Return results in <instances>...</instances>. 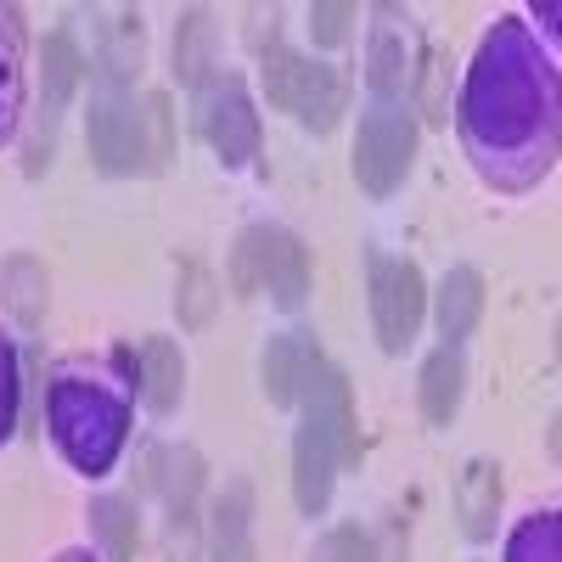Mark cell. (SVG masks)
<instances>
[{
	"instance_id": "6da1fadb",
	"label": "cell",
	"mask_w": 562,
	"mask_h": 562,
	"mask_svg": "<svg viewBox=\"0 0 562 562\" xmlns=\"http://www.w3.org/2000/svg\"><path fill=\"white\" fill-rule=\"evenodd\" d=\"M461 140L473 169L524 192L557 158V68L551 52L529 34V23L501 18L461 85Z\"/></svg>"
},
{
	"instance_id": "7a4b0ae2",
	"label": "cell",
	"mask_w": 562,
	"mask_h": 562,
	"mask_svg": "<svg viewBox=\"0 0 562 562\" xmlns=\"http://www.w3.org/2000/svg\"><path fill=\"white\" fill-rule=\"evenodd\" d=\"M45 422H52V439L74 473L102 479L130 434V389L102 378V371L63 366L52 383V400H45Z\"/></svg>"
},
{
	"instance_id": "3957f363",
	"label": "cell",
	"mask_w": 562,
	"mask_h": 562,
	"mask_svg": "<svg viewBox=\"0 0 562 562\" xmlns=\"http://www.w3.org/2000/svg\"><path fill=\"white\" fill-rule=\"evenodd\" d=\"M355 456H360V439H355L349 378L338 366H315L304 378V422H299V445H293V490H299V506L310 518L326 512L338 467Z\"/></svg>"
},
{
	"instance_id": "277c9868",
	"label": "cell",
	"mask_w": 562,
	"mask_h": 562,
	"mask_svg": "<svg viewBox=\"0 0 562 562\" xmlns=\"http://www.w3.org/2000/svg\"><path fill=\"white\" fill-rule=\"evenodd\" d=\"M259 63H265V90H270V102L281 113H293L304 130H333L344 102H349V85L338 68H326V63H310L299 52H288L276 34L259 45Z\"/></svg>"
},
{
	"instance_id": "5b68a950",
	"label": "cell",
	"mask_w": 562,
	"mask_h": 562,
	"mask_svg": "<svg viewBox=\"0 0 562 562\" xmlns=\"http://www.w3.org/2000/svg\"><path fill=\"white\" fill-rule=\"evenodd\" d=\"M231 288L243 299L270 293L281 310H299L310 293V248L281 225H254L243 231L237 254H231Z\"/></svg>"
},
{
	"instance_id": "8992f818",
	"label": "cell",
	"mask_w": 562,
	"mask_h": 562,
	"mask_svg": "<svg viewBox=\"0 0 562 562\" xmlns=\"http://www.w3.org/2000/svg\"><path fill=\"white\" fill-rule=\"evenodd\" d=\"M411 153H416L411 113L394 108V102H378L360 119V135H355V180H360V192L389 198L394 186L405 180V169H411Z\"/></svg>"
},
{
	"instance_id": "52a82bcc",
	"label": "cell",
	"mask_w": 562,
	"mask_h": 562,
	"mask_svg": "<svg viewBox=\"0 0 562 562\" xmlns=\"http://www.w3.org/2000/svg\"><path fill=\"white\" fill-rule=\"evenodd\" d=\"M198 124L209 135V147L220 153L225 169H243L254 153H259V113L248 102V90L237 74H209L198 85Z\"/></svg>"
},
{
	"instance_id": "ba28073f",
	"label": "cell",
	"mask_w": 562,
	"mask_h": 562,
	"mask_svg": "<svg viewBox=\"0 0 562 562\" xmlns=\"http://www.w3.org/2000/svg\"><path fill=\"white\" fill-rule=\"evenodd\" d=\"M90 153L108 175H130V169H147L140 158V113L135 97L124 90V79L102 74L97 97H90Z\"/></svg>"
},
{
	"instance_id": "9c48e42d",
	"label": "cell",
	"mask_w": 562,
	"mask_h": 562,
	"mask_svg": "<svg viewBox=\"0 0 562 562\" xmlns=\"http://www.w3.org/2000/svg\"><path fill=\"white\" fill-rule=\"evenodd\" d=\"M422 270L411 259H371V321H378L383 349H405L422 326Z\"/></svg>"
},
{
	"instance_id": "30bf717a",
	"label": "cell",
	"mask_w": 562,
	"mask_h": 562,
	"mask_svg": "<svg viewBox=\"0 0 562 562\" xmlns=\"http://www.w3.org/2000/svg\"><path fill=\"white\" fill-rule=\"evenodd\" d=\"M383 23L371 29V57H366V79L378 97H394V90H405L416 79V29L411 18L400 23V7H383L378 12Z\"/></svg>"
},
{
	"instance_id": "8fae6325",
	"label": "cell",
	"mask_w": 562,
	"mask_h": 562,
	"mask_svg": "<svg viewBox=\"0 0 562 562\" xmlns=\"http://www.w3.org/2000/svg\"><path fill=\"white\" fill-rule=\"evenodd\" d=\"M209 562H259V557H254V484H248V479L225 484V495L214 501Z\"/></svg>"
},
{
	"instance_id": "7c38bea8",
	"label": "cell",
	"mask_w": 562,
	"mask_h": 562,
	"mask_svg": "<svg viewBox=\"0 0 562 562\" xmlns=\"http://www.w3.org/2000/svg\"><path fill=\"white\" fill-rule=\"evenodd\" d=\"M315 366H321V355H315V338L310 333L270 338V349H265V394H270V405H293Z\"/></svg>"
},
{
	"instance_id": "4fadbf2b",
	"label": "cell",
	"mask_w": 562,
	"mask_h": 562,
	"mask_svg": "<svg viewBox=\"0 0 562 562\" xmlns=\"http://www.w3.org/2000/svg\"><path fill=\"white\" fill-rule=\"evenodd\" d=\"M456 512H461V529L473 540L495 535V512H501V473H495V461H467V473L456 484Z\"/></svg>"
},
{
	"instance_id": "5bb4252c",
	"label": "cell",
	"mask_w": 562,
	"mask_h": 562,
	"mask_svg": "<svg viewBox=\"0 0 562 562\" xmlns=\"http://www.w3.org/2000/svg\"><path fill=\"white\" fill-rule=\"evenodd\" d=\"M479 315H484V276L473 265H456L439 288V333L456 344L479 326Z\"/></svg>"
},
{
	"instance_id": "9a60e30c",
	"label": "cell",
	"mask_w": 562,
	"mask_h": 562,
	"mask_svg": "<svg viewBox=\"0 0 562 562\" xmlns=\"http://www.w3.org/2000/svg\"><path fill=\"white\" fill-rule=\"evenodd\" d=\"M23 119V29L18 12H0V147L18 135Z\"/></svg>"
},
{
	"instance_id": "2e32d148",
	"label": "cell",
	"mask_w": 562,
	"mask_h": 562,
	"mask_svg": "<svg viewBox=\"0 0 562 562\" xmlns=\"http://www.w3.org/2000/svg\"><path fill=\"white\" fill-rule=\"evenodd\" d=\"M186 389V360L169 338H147L140 344V400L153 411H175Z\"/></svg>"
},
{
	"instance_id": "e0dca14e",
	"label": "cell",
	"mask_w": 562,
	"mask_h": 562,
	"mask_svg": "<svg viewBox=\"0 0 562 562\" xmlns=\"http://www.w3.org/2000/svg\"><path fill=\"white\" fill-rule=\"evenodd\" d=\"M461 389H467V360L456 355V344L434 349L428 366H422V416H428V422H450L456 405H461Z\"/></svg>"
},
{
	"instance_id": "ac0fdd59",
	"label": "cell",
	"mask_w": 562,
	"mask_h": 562,
	"mask_svg": "<svg viewBox=\"0 0 562 562\" xmlns=\"http://www.w3.org/2000/svg\"><path fill=\"white\" fill-rule=\"evenodd\" d=\"M214 45H220V23L209 7H192L175 29V74L186 85H203L209 68H214Z\"/></svg>"
},
{
	"instance_id": "d6986e66",
	"label": "cell",
	"mask_w": 562,
	"mask_h": 562,
	"mask_svg": "<svg viewBox=\"0 0 562 562\" xmlns=\"http://www.w3.org/2000/svg\"><path fill=\"white\" fill-rule=\"evenodd\" d=\"M0 293H7V310H12L23 326H40V315H45V293H52V276H45L40 259L18 254V259L0 265Z\"/></svg>"
},
{
	"instance_id": "ffe728a7",
	"label": "cell",
	"mask_w": 562,
	"mask_h": 562,
	"mask_svg": "<svg viewBox=\"0 0 562 562\" xmlns=\"http://www.w3.org/2000/svg\"><path fill=\"white\" fill-rule=\"evenodd\" d=\"M158 490H164V501H169V518H192V506H198V495H203V456L192 450V445H175V450H164L158 456Z\"/></svg>"
},
{
	"instance_id": "44dd1931",
	"label": "cell",
	"mask_w": 562,
	"mask_h": 562,
	"mask_svg": "<svg viewBox=\"0 0 562 562\" xmlns=\"http://www.w3.org/2000/svg\"><path fill=\"white\" fill-rule=\"evenodd\" d=\"M90 529H97V540H102V551L113 557V562H130L135 557V540H140V529H135V506L130 501H97L90 506Z\"/></svg>"
},
{
	"instance_id": "7402d4cb",
	"label": "cell",
	"mask_w": 562,
	"mask_h": 562,
	"mask_svg": "<svg viewBox=\"0 0 562 562\" xmlns=\"http://www.w3.org/2000/svg\"><path fill=\"white\" fill-rule=\"evenodd\" d=\"M506 562H562V524L557 512H535V518L518 524L506 546Z\"/></svg>"
},
{
	"instance_id": "603a6c76",
	"label": "cell",
	"mask_w": 562,
	"mask_h": 562,
	"mask_svg": "<svg viewBox=\"0 0 562 562\" xmlns=\"http://www.w3.org/2000/svg\"><path fill=\"white\" fill-rule=\"evenodd\" d=\"M169 153H175V113H169L164 90H153L140 102V158H147V169H164Z\"/></svg>"
},
{
	"instance_id": "cb8c5ba5",
	"label": "cell",
	"mask_w": 562,
	"mask_h": 562,
	"mask_svg": "<svg viewBox=\"0 0 562 562\" xmlns=\"http://www.w3.org/2000/svg\"><path fill=\"white\" fill-rule=\"evenodd\" d=\"M214 304H220V281L203 270V265H186L180 270V293H175V310H180V326H209L214 321Z\"/></svg>"
},
{
	"instance_id": "d4e9b609",
	"label": "cell",
	"mask_w": 562,
	"mask_h": 562,
	"mask_svg": "<svg viewBox=\"0 0 562 562\" xmlns=\"http://www.w3.org/2000/svg\"><path fill=\"white\" fill-rule=\"evenodd\" d=\"M74 85H79V52H74L68 34H52L45 40V108L57 113Z\"/></svg>"
},
{
	"instance_id": "484cf974",
	"label": "cell",
	"mask_w": 562,
	"mask_h": 562,
	"mask_svg": "<svg viewBox=\"0 0 562 562\" xmlns=\"http://www.w3.org/2000/svg\"><path fill=\"white\" fill-rule=\"evenodd\" d=\"M140 52H147V34H140V12H124L108 29V74L124 79L130 68H140Z\"/></svg>"
},
{
	"instance_id": "4316f807",
	"label": "cell",
	"mask_w": 562,
	"mask_h": 562,
	"mask_svg": "<svg viewBox=\"0 0 562 562\" xmlns=\"http://www.w3.org/2000/svg\"><path fill=\"white\" fill-rule=\"evenodd\" d=\"M310 562H378V551H371V535H360L355 524H344V529L315 540Z\"/></svg>"
},
{
	"instance_id": "83f0119b",
	"label": "cell",
	"mask_w": 562,
	"mask_h": 562,
	"mask_svg": "<svg viewBox=\"0 0 562 562\" xmlns=\"http://www.w3.org/2000/svg\"><path fill=\"white\" fill-rule=\"evenodd\" d=\"M355 18H360V12L349 7V0H321V7H310V34H315V45H344Z\"/></svg>"
},
{
	"instance_id": "f1b7e54d",
	"label": "cell",
	"mask_w": 562,
	"mask_h": 562,
	"mask_svg": "<svg viewBox=\"0 0 562 562\" xmlns=\"http://www.w3.org/2000/svg\"><path fill=\"white\" fill-rule=\"evenodd\" d=\"M18 428V349L12 338H0V445Z\"/></svg>"
},
{
	"instance_id": "f546056e",
	"label": "cell",
	"mask_w": 562,
	"mask_h": 562,
	"mask_svg": "<svg viewBox=\"0 0 562 562\" xmlns=\"http://www.w3.org/2000/svg\"><path fill=\"white\" fill-rule=\"evenodd\" d=\"M57 562H97V557H90V551H63Z\"/></svg>"
}]
</instances>
